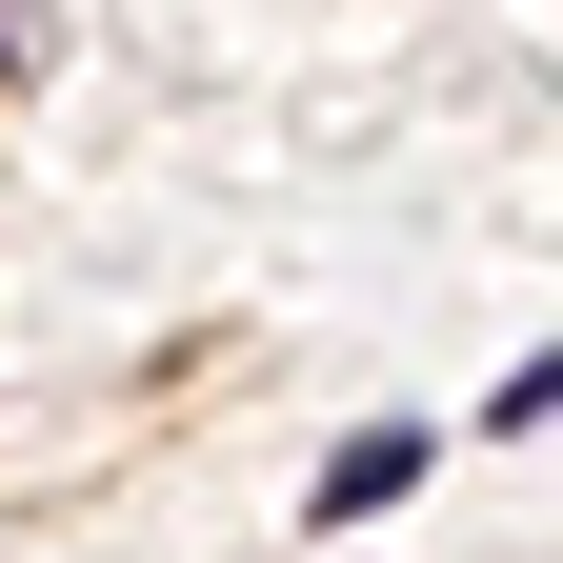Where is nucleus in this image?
<instances>
[{
    "label": "nucleus",
    "instance_id": "obj_1",
    "mask_svg": "<svg viewBox=\"0 0 563 563\" xmlns=\"http://www.w3.org/2000/svg\"><path fill=\"white\" fill-rule=\"evenodd\" d=\"M402 483H422V422H363V443L322 463V504H302V523H383Z\"/></svg>",
    "mask_w": 563,
    "mask_h": 563
}]
</instances>
